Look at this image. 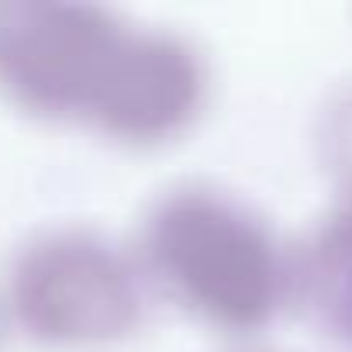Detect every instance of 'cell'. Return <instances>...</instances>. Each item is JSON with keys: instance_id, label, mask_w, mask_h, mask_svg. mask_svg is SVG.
<instances>
[{"instance_id": "obj_1", "label": "cell", "mask_w": 352, "mask_h": 352, "mask_svg": "<svg viewBox=\"0 0 352 352\" xmlns=\"http://www.w3.org/2000/svg\"><path fill=\"white\" fill-rule=\"evenodd\" d=\"M8 307L42 342H90L124 321L128 294L111 256L83 239L56 235L11 263Z\"/></svg>"}]
</instances>
